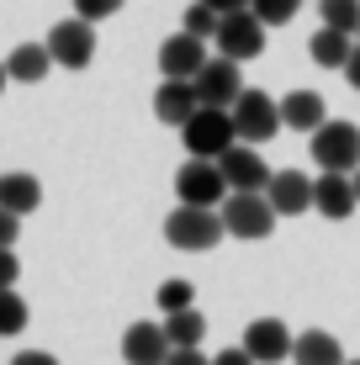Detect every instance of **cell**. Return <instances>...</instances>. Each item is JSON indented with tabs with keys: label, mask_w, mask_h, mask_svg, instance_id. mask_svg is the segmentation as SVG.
<instances>
[{
	"label": "cell",
	"mask_w": 360,
	"mask_h": 365,
	"mask_svg": "<svg viewBox=\"0 0 360 365\" xmlns=\"http://www.w3.org/2000/svg\"><path fill=\"white\" fill-rule=\"evenodd\" d=\"M239 344L254 355V365H281V360H292L297 334H292L281 318H254L250 329H244V339H239Z\"/></svg>",
	"instance_id": "cell-11"
},
{
	"label": "cell",
	"mask_w": 360,
	"mask_h": 365,
	"mask_svg": "<svg viewBox=\"0 0 360 365\" xmlns=\"http://www.w3.org/2000/svg\"><path fill=\"white\" fill-rule=\"evenodd\" d=\"M350 180H355V196H360V170H355V175H350Z\"/></svg>",
	"instance_id": "cell-37"
},
{
	"label": "cell",
	"mask_w": 360,
	"mask_h": 365,
	"mask_svg": "<svg viewBox=\"0 0 360 365\" xmlns=\"http://www.w3.org/2000/svg\"><path fill=\"white\" fill-rule=\"evenodd\" d=\"M281 122H287L292 133H318L329 122V106L318 91H287L281 96Z\"/></svg>",
	"instance_id": "cell-17"
},
{
	"label": "cell",
	"mask_w": 360,
	"mask_h": 365,
	"mask_svg": "<svg viewBox=\"0 0 360 365\" xmlns=\"http://www.w3.org/2000/svg\"><path fill=\"white\" fill-rule=\"evenodd\" d=\"M165 334H170V344H175V349H191V344H202V339H207V318L196 307L165 312Z\"/></svg>",
	"instance_id": "cell-22"
},
{
	"label": "cell",
	"mask_w": 360,
	"mask_h": 365,
	"mask_svg": "<svg viewBox=\"0 0 360 365\" xmlns=\"http://www.w3.org/2000/svg\"><path fill=\"white\" fill-rule=\"evenodd\" d=\"M180 143L191 159H222L233 143H239V128H233L228 106H196L180 128Z\"/></svg>",
	"instance_id": "cell-1"
},
{
	"label": "cell",
	"mask_w": 360,
	"mask_h": 365,
	"mask_svg": "<svg viewBox=\"0 0 360 365\" xmlns=\"http://www.w3.org/2000/svg\"><path fill=\"white\" fill-rule=\"evenodd\" d=\"M318 16H324V27L355 32L360 27V0H318Z\"/></svg>",
	"instance_id": "cell-24"
},
{
	"label": "cell",
	"mask_w": 360,
	"mask_h": 365,
	"mask_svg": "<svg viewBox=\"0 0 360 365\" xmlns=\"http://www.w3.org/2000/svg\"><path fill=\"white\" fill-rule=\"evenodd\" d=\"M217 212H222V228L233 238H244V244H259L276 228V207H270L265 191H228V201Z\"/></svg>",
	"instance_id": "cell-4"
},
{
	"label": "cell",
	"mask_w": 360,
	"mask_h": 365,
	"mask_svg": "<svg viewBox=\"0 0 360 365\" xmlns=\"http://www.w3.org/2000/svg\"><path fill=\"white\" fill-rule=\"evenodd\" d=\"M16 238H21V217L11 207H0V249H16Z\"/></svg>",
	"instance_id": "cell-29"
},
{
	"label": "cell",
	"mask_w": 360,
	"mask_h": 365,
	"mask_svg": "<svg viewBox=\"0 0 360 365\" xmlns=\"http://www.w3.org/2000/svg\"><path fill=\"white\" fill-rule=\"evenodd\" d=\"M16 275H21L16 249H0V286H16Z\"/></svg>",
	"instance_id": "cell-30"
},
{
	"label": "cell",
	"mask_w": 360,
	"mask_h": 365,
	"mask_svg": "<svg viewBox=\"0 0 360 365\" xmlns=\"http://www.w3.org/2000/svg\"><path fill=\"white\" fill-rule=\"evenodd\" d=\"M265 32H270V27L254 16L250 6H244V11H228V16L217 21L212 48H217V53H228V58H239V64H250L259 48H265Z\"/></svg>",
	"instance_id": "cell-7"
},
{
	"label": "cell",
	"mask_w": 360,
	"mask_h": 365,
	"mask_svg": "<svg viewBox=\"0 0 360 365\" xmlns=\"http://www.w3.org/2000/svg\"><path fill=\"white\" fill-rule=\"evenodd\" d=\"M48 69H53V53H48V43H16V48H11V58H6V74H11L16 85L48 80Z\"/></svg>",
	"instance_id": "cell-20"
},
{
	"label": "cell",
	"mask_w": 360,
	"mask_h": 365,
	"mask_svg": "<svg viewBox=\"0 0 360 365\" xmlns=\"http://www.w3.org/2000/svg\"><path fill=\"white\" fill-rule=\"evenodd\" d=\"M6 85H11V74H6V58H0V96H6Z\"/></svg>",
	"instance_id": "cell-36"
},
{
	"label": "cell",
	"mask_w": 360,
	"mask_h": 365,
	"mask_svg": "<svg viewBox=\"0 0 360 365\" xmlns=\"http://www.w3.org/2000/svg\"><path fill=\"white\" fill-rule=\"evenodd\" d=\"M355 43H360V27H355Z\"/></svg>",
	"instance_id": "cell-38"
},
{
	"label": "cell",
	"mask_w": 360,
	"mask_h": 365,
	"mask_svg": "<svg viewBox=\"0 0 360 365\" xmlns=\"http://www.w3.org/2000/svg\"><path fill=\"white\" fill-rule=\"evenodd\" d=\"M170 334L165 323H128L122 329V360L128 365H165L170 360Z\"/></svg>",
	"instance_id": "cell-12"
},
{
	"label": "cell",
	"mask_w": 360,
	"mask_h": 365,
	"mask_svg": "<svg viewBox=\"0 0 360 365\" xmlns=\"http://www.w3.org/2000/svg\"><path fill=\"white\" fill-rule=\"evenodd\" d=\"M154 302H159L165 312H180V307H191V302H196V286L185 281V275H170V281H159Z\"/></svg>",
	"instance_id": "cell-25"
},
{
	"label": "cell",
	"mask_w": 360,
	"mask_h": 365,
	"mask_svg": "<svg viewBox=\"0 0 360 365\" xmlns=\"http://www.w3.org/2000/svg\"><path fill=\"white\" fill-rule=\"evenodd\" d=\"M196 106H202V101H196V85L191 80H165L154 91V117L165 122V128H185V117H191Z\"/></svg>",
	"instance_id": "cell-16"
},
{
	"label": "cell",
	"mask_w": 360,
	"mask_h": 365,
	"mask_svg": "<svg viewBox=\"0 0 360 365\" xmlns=\"http://www.w3.org/2000/svg\"><path fill=\"white\" fill-rule=\"evenodd\" d=\"M27 323H32V312H27V302H21V292L16 286H0V339L27 334Z\"/></svg>",
	"instance_id": "cell-23"
},
{
	"label": "cell",
	"mask_w": 360,
	"mask_h": 365,
	"mask_svg": "<svg viewBox=\"0 0 360 365\" xmlns=\"http://www.w3.org/2000/svg\"><path fill=\"white\" fill-rule=\"evenodd\" d=\"M165 365H212V360H207L202 349L191 344V349H170V360H165Z\"/></svg>",
	"instance_id": "cell-31"
},
{
	"label": "cell",
	"mask_w": 360,
	"mask_h": 365,
	"mask_svg": "<svg viewBox=\"0 0 360 365\" xmlns=\"http://www.w3.org/2000/svg\"><path fill=\"white\" fill-rule=\"evenodd\" d=\"M11 365H58V360H53V355H43V349H21V355L11 360Z\"/></svg>",
	"instance_id": "cell-33"
},
{
	"label": "cell",
	"mask_w": 360,
	"mask_h": 365,
	"mask_svg": "<svg viewBox=\"0 0 360 365\" xmlns=\"http://www.w3.org/2000/svg\"><path fill=\"white\" fill-rule=\"evenodd\" d=\"M307 148H313L318 170H334V175H355L360 170V128L355 122L329 117L318 133H307Z\"/></svg>",
	"instance_id": "cell-3"
},
{
	"label": "cell",
	"mask_w": 360,
	"mask_h": 365,
	"mask_svg": "<svg viewBox=\"0 0 360 365\" xmlns=\"http://www.w3.org/2000/svg\"><path fill=\"white\" fill-rule=\"evenodd\" d=\"M48 53H53L58 69H91V58H96V21H85V16L53 21V32H48Z\"/></svg>",
	"instance_id": "cell-8"
},
{
	"label": "cell",
	"mask_w": 360,
	"mask_h": 365,
	"mask_svg": "<svg viewBox=\"0 0 360 365\" xmlns=\"http://www.w3.org/2000/svg\"><path fill=\"white\" fill-rule=\"evenodd\" d=\"M175 196L185 201V207H222L228 175H222L217 159H191L185 154V165L175 170Z\"/></svg>",
	"instance_id": "cell-6"
},
{
	"label": "cell",
	"mask_w": 360,
	"mask_h": 365,
	"mask_svg": "<svg viewBox=\"0 0 360 365\" xmlns=\"http://www.w3.org/2000/svg\"><path fill=\"white\" fill-rule=\"evenodd\" d=\"M233 128H239V143H270V138H276L281 128H287V122H281V101H270L265 91H250V85H244L239 91V101H233Z\"/></svg>",
	"instance_id": "cell-5"
},
{
	"label": "cell",
	"mask_w": 360,
	"mask_h": 365,
	"mask_svg": "<svg viewBox=\"0 0 360 365\" xmlns=\"http://www.w3.org/2000/svg\"><path fill=\"white\" fill-rule=\"evenodd\" d=\"M339 74H344V80H350V85H355V91H360V43H355V53H350V64H344Z\"/></svg>",
	"instance_id": "cell-34"
},
{
	"label": "cell",
	"mask_w": 360,
	"mask_h": 365,
	"mask_svg": "<svg viewBox=\"0 0 360 365\" xmlns=\"http://www.w3.org/2000/svg\"><path fill=\"white\" fill-rule=\"evenodd\" d=\"M217 11L212 6H202V0H196V6H185V16H180V27L185 32H196V37H207V43H212V32H217Z\"/></svg>",
	"instance_id": "cell-27"
},
{
	"label": "cell",
	"mask_w": 360,
	"mask_h": 365,
	"mask_svg": "<svg viewBox=\"0 0 360 365\" xmlns=\"http://www.w3.org/2000/svg\"><path fill=\"white\" fill-rule=\"evenodd\" d=\"M355 207H360V196H355V180H350V175H334V170H324V175L313 180V212H318V217L344 222Z\"/></svg>",
	"instance_id": "cell-15"
},
{
	"label": "cell",
	"mask_w": 360,
	"mask_h": 365,
	"mask_svg": "<svg viewBox=\"0 0 360 365\" xmlns=\"http://www.w3.org/2000/svg\"><path fill=\"white\" fill-rule=\"evenodd\" d=\"M292 360H297V365H344L350 355H344V344H339L329 329H307V334H297Z\"/></svg>",
	"instance_id": "cell-18"
},
{
	"label": "cell",
	"mask_w": 360,
	"mask_h": 365,
	"mask_svg": "<svg viewBox=\"0 0 360 365\" xmlns=\"http://www.w3.org/2000/svg\"><path fill=\"white\" fill-rule=\"evenodd\" d=\"M217 165H222V175H228V191H265L270 185V165L259 159L254 143H233Z\"/></svg>",
	"instance_id": "cell-14"
},
{
	"label": "cell",
	"mask_w": 360,
	"mask_h": 365,
	"mask_svg": "<svg viewBox=\"0 0 360 365\" xmlns=\"http://www.w3.org/2000/svg\"><path fill=\"white\" fill-rule=\"evenodd\" d=\"M202 6H212L217 16H228V11H244V6H250V0H202Z\"/></svg>",
	"instance_id": "cell-35"
},
{
	"label": "cell",
	"mask_w": 360,
	"mask_h": 365,
	"mask_svg": "<svg viewBox=\"0 0 360 365\" xmlns=\"http://www.w3.org/2000/svg\"><path fill=\"white\" fill-rule=\"evenodd\" d=\"M276 217H297V212H313V175L302 170H270V185H265Z\"/></svg>",
	"instance_id": "cell-13"
},
{
	"label": "cell",
	"mask_w": 360,
	"mask_h": 365,
	"mask_svg": "<svg viewBox=\"0 0 360 365\" xmlns=\"http://www.w3.org/2000/svg\"><path fill=\"white\" fill-rule=\"evenodd\" d=\"M212 365H254V355H250V349H222V355H212Z\"/></svg>",
	"instance_id": "cell-32"
},
{
	"label": "cell",
	"mask_w": 360,
	"mask_h": 365,
	"mask_svg": "<svg viewBox=\"0 0 360 365\" xmlns=\"http://www.w3.org/2000/svg\"><path fill=\"white\" fill-rule=\"evenodd\" d=\"M344 365H360V360H344Z\"/></svg>",
	"instance_id": "cell-39"
},
{
	"label": "cell",
	"mask_w": 360,
	"mask_h": 365,
	"mask_svg": "<svg viewBox=\"0 0 360 365\" xmlns=\"http://www.w3.org/2000/svg\"><path fill=\"white\" fill-rule=\"evenodd\" d=\"M196 101L202 106H233L244 91V69H239V58H228V53H212L202 69H196Z\"/></svg>",
	"instance_id": "cell-9"
},
{
	"label": "cell",
	"mask_w": 360,
	"mask_h": 365,
	"mask_svg": "<svg viewBox=\"0 0 360 365\" xmlns=\"http://www.w3.org/2000/svg\"><path fill=\"white\" fill-rule=\"evenodd\" d=\"M250 11L265 21V27H287L297 11H302V0H250Z\"/></svg>",
	"instance_id": "cell-26"
},
{
	"label": "cell",
	"mask_w": 360,
	"mask_h": 365,
	"mask_svg": "<svg viewBox=\"0 0 360 365\" xmlns=\"http://www.w3.org/2000/svg\"><path fill=\"white\" fill-rule=\"evenodd\" d=\"M228 233L222 228V212L217 207H180L165 217V244L180 249V255H207V249H217V238Z\"/></svg>",
	"instance_id": "cell-2"
},
{
	"label": "cell",
	"mask_w": 360,
	"mask_h": 365,
	"mask_svg": "<svg viewBox=\"0 0 360 365\" xmlns=\"http://www.w3.org/2000/svg\"><path fill=\"white\" fill-rule=\"evenodd\" d=\"M207 37H196V32H170L165 43H159V74L165 80H196V69L207 64Z\"/></svg>",
	"instance_id": "cell-10"
},
{
	"label": "cell",
	"mask_w": 360,
	"mask_h": 365,
	"mask_svg": "<svg viewBox=\"0 0 360 365\" xmlns=\"http://www.w3.org/2000/svg\"><path fill=\"white\" fill-rule=\"evenodd\" d=\"M0 207H11L16 217H27V212L43 207V180L27 170H11V175H0Z\"/></svg>",
	"instance_id": "cell-21"
},
{
	"label": "cell",
	"mask_w": 360,
	"mask_h": 365,
	"mask_svg": "<svg viewBox=\"0 0 360 365\" xmlns=\"http://www.w3.org/2000/svg\"><path fill=\"white\" fill-rule=\"evenodd\" d=\"M122 6H128V0H74V16H85V21H106V16H117Z\"/></svg>",
	"instance_id": "cell-28"
},
{
	"label": "cell",
	"mask_w": 360,
	"mask_h": 365,
	"mask_svg": "<svg viewBox=\"0 0 360 365\" xmlns=\"http://www.w3.org/2000/svg\"><path fill=\"white\" fill-rule=\"evenodd\" d=\"M307 53H313L318 69H344L355 53V32H339V27H318L307 37Z\"/></svg>",
	"instance_id": "cell-19"
}]
</instances>
